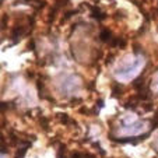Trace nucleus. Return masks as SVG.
<instances>
[{"label":"nucleus","mask_w":158,"mask_h":158,"mask_svg":"<svg viewBox=\"0 0 158 158\" xmlns=\"http://www.w3.org/2000/svg\"><path fill=\"white\" fill-rule=\"evenodd\" d=\"M140 139H143V137H137V139H133L134 141H137V140H140ZM130 139H123V140H119V141H129Z\"/></svg>","instance_id":"2"},{"label":"nucleus","mask_w":158,"mask_h":158,"mask_svg":"<svg viewBox=\"0 0 158 158\" xmlns=\"http://www.w3.org/2000/svg\"><path fill=\"white\" fill-rule=\"evenodd\" d=\"M6 109H7V104H6V102H3V104L0 102V112H2V110H6Z\"/></svg>","instance_id":"1"}]
</instances>
